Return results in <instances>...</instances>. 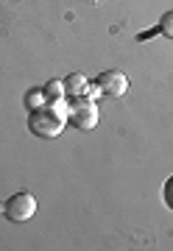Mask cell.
I'll use <instances>...</instances> for the list:
<instances>
[{
	"instance_id": "1",
	"label": "cell",
	"mask_w": 173,
	"mask_h": 251,
	"mask_svg": "<svg viewBox=\"0 0 173 251\" xmlns=\"http://www.w3.org/2000/svg\"><path fill=\"white\" fill-rule=\"evenodd\" d=\"M64 126H67V98L31 109V115H28V131L34 137H42V140L59 137L64 131Z\"/></svg>"
},
{
	"instance_id": "2",
	"label": "cell",
	"mask_w": 173,
	"mask_h": 251,
	"mask_svg": "<svg viewBox=\"0 0 173 251\" xmlns=\"http://www.w3.org/2000/svg\"><path fill=\"white\" fill-rule=\"evenodd\" d=\"M67 123H73L78 131H92L98 126V103L87 95L67 98Z\"/></svg>"
},
{
	"instance_id": "3",
	"label": "cell",
	"mask_w": 173,
	"mask_h": 251,
	"mask_svg": "<svg viewBox=\"0 0 173 251\" xmlns=\"http://www.w3.org/2000/svg\"><path fill=\"white\" fill-rule=\"evenodd\" d=\"M0 212L11 224H28L31 218L37 215V198L31 196V193H25V190L23 193H14L6 204L0 206Z\"/></svg>"
},
{
	"instance_id": "4",
	"label": "cell",
	"mask_w": 173,
	"mask_h": 251,
	"mask_svg": "<svg viewBox=\"0 0 173 251\" xmlns=\"http://www.w3.org/2000/svg\"><path fill=\"white\" fill-rule=\"evenodd\" d=\"M95 84H98L100 92L109 95V98H120V95H126V90H128L126 73H120V70H103L98 78H95Z\"/></svg>"
},
{
	"instance_id": "5",
	"label": "cell",
	"mask_w": 173,
	"mask_h": 251,
	"mask_svg": "<svg viewBox=\"0 0 173 251\" xmlns=\"http://www.w3.org/2000/svg\"><path fill=\"white\" fill-rule=\"evenodd\" d=\"M87 84H90V78H84L81 73H70V75L64 78V92H67V98L84 95V92H87Z\"/></svg>"
},
{
	"instance_id": "6",
	"label": "cell",
	"mask_w": 173,
	"mask_h": 251,
	"mask_svg": "<svg viewBox=\"0 0 173 251\" xmlns=\"http://www.w3.org/2000/svg\"><path fill=\"white\" fill-rule=\"evenodd\" d=\"M45 98H48V103H53V100H64L67 98V92H64V81H59V78H53V81H48L45 87Z\"/></svg>"
},
{
	"instance_id": "7",
	"label": "cell",
	"mask_w": 173,
	"mask_h": 251,
	"mask_svg": "<svg viewBox=\"0 0 173 251\" xmlns=\"http://www.w3.org/2000/svg\"><path fill=\"white\" fill-rule=\"evenodd\" d=\"M48 103V98H45V90H42V87H37V90H31L25 95V106H28V112H31V109H39V106H45Z\"/></svg>"
},
{
	"instance_id": "8",
	"label": "cell",
	"mask_w": 173,
	"mask_h": 251,
	"mask_svg": "<svg viewBox=\"0 0 173 251\" xmlns=\"http://www.w3.org/2000/svg\"><path fill=\"white\" fill-rule=\"evenodd\" d=\"M159 34L173 39V9L168 11V14H162V20H159Z\"/></svg>"
},
{
	"instance_id": "9",
	"label": "cell",
	"mask_w": 173,
	"mask_h": 251,
	"mask_svg": "<svg viewBox=\"0 0 173 251\" xmlns=\"http://www.w3.org/2000/svg\"><path fill=\"white\" fill-rule=\"evenodd\" d=\"M162 198H165V206L168 209H173V176L168 181H165V187H162Z\"/></svg>"
}]
</instances>
